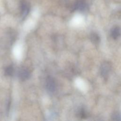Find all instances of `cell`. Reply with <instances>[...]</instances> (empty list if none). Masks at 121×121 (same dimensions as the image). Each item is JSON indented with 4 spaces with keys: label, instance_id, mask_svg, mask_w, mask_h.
I'll use <instances>...</instances> for the list:
<instances>
[{
    "label": "cell",
    "instance_id": "obj_3",
    "mask_svg": "<svg viewBox=\"0 0 121 121\" xmlns=\"http://www.w3.org/2000/svg\"><path fill=\"white\" fill-rule=\"evenodd\" d=\"M121 29L118 26H115L113 27L110 32V35L111 37L113 39H117L121 35Z\"/></svg>",
    "mask_w": 121,
    "mask_h": 121
},
{
    "label": "cell",
    "instance_id": "obj_1",
    "mask_svg": "<svg viewBox=\"0 0 121 121\" xmlns=\"http://www.w3.org/2000/svg\"><path fill=\"white\" fill-rule=\"evenodd\" d=\"M111 69V65L108 62H103L100 67V71L101 76L104 78H106L110 72Z\"/></svg>",
    "mask_w": 121,
    "mask_h": 121
},
{
    "label": "cell",
    "instance_id": "obj_6",
    "mask_svg": "<svg viewBox=\"0 0 121 121\" xmlns=\"http://www.w3.org/2000/svg\"><path fill=\"white\" fill-rule=\"evenodd\" d=\"M113 120L115 121H121V113L119 112H116L113 114L112 116Z\"/></svg>",
    "mask_w": 121,
    "mask_h": 121
},
{
    "label": "cell",
    "instance_id": "obj_7",
    "mask_svg": "<svg viewBox=\"0 0 121 121\" xmlns=\"http://www.w3.org/2000/svg\"><path fill=\"white\" fill-rule=\"evenodd\" d=\"M13 69H12V67L9 66V67L7 68V69H6L5 72L8 75H11L13 73Z\"/></svg>",
    "mask_w": 121,
    "mask_h": 121
},
{
    "label": "cell",
    "instance_id": "obj_5",
    "mask_svg": "<svg viewBox=\"0 0 121 121\" xmlns=\"http://www.w3.org/2000/svg\"><path fill=\"white\" fill-rule=\"evenodd\" d=\"M30 74L29 71L26 69H22L19 73V76L20 77V78L24 80L28 78Z\"/></svg>",
    "mask_w": 121,
    "mask_h": 121
},
{
    "label": "cell",
    "instance_id": "obj_2",
    "mask_svg": "<svg viewBox=\"0 0 121 121\" xmlns=\"http://www.w3.org/2000/svg\"><path fill=\"white\" fill-rule=\"evenodd\" d=\"M48 90L50 92H53L55 89V83L54 80L52 78H49L47 80L46 84Z\"/></svg>",
    "mask_w": 121,
    "mask_h": 121
},
{
    "label": "cell",
    "instance_id": "obj_4",
    "mask_svg": "<svg viewBox=\"0 0 121 121\" xmlns=\"http://www.w3.org/2000/svg\"><path fill=\"white\" fill-rule=\"evenodd\" d=\"M90 38L91 42L95 44H98L100 41V39L99 35L95 33L91 34Z\"/></svg>",
    "mask_w": 121,
    "mask_h": 121
}]
</instances>
